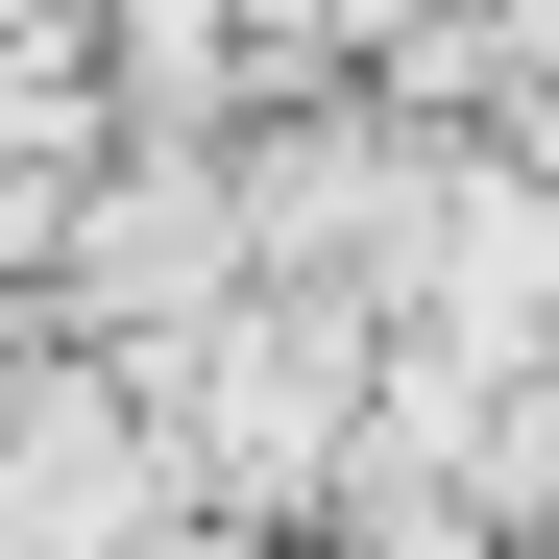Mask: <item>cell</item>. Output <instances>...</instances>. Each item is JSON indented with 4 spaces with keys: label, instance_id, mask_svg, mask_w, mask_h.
<instances>
[{
    "label": "cell",
    "instance_id": "6da1fadb",
    "mask_svg": "<svg viewBox=\"0 0 559 559\" xmlns=\"http://www.w3.org/2000/svg\"><path fill=\"white\" fill-rule=\"evenodd\" d=\"M170 535V438L98 341H0V559H146Z\"/></svg>",
    "mask_w": 559,
    "mask_h": 559
},
{
    "label": "cell",
    "instance_id": "7a4b0ae2",
    "mask_svg": "<svg viewBox=\"0 0 559 559\" xmlns=\"http://www.w3.org/2000/svg\"><path fill=\"white\" fill-rule=\"evenodd\" d=\"M146 559H243V535H195V511H170V535H146Z\"/></svg>",
    "mask_w": 559,
    "mask_h": 559
}]
</instances>
